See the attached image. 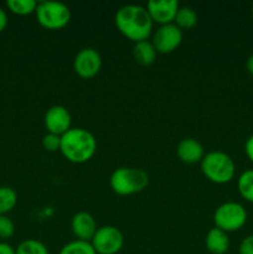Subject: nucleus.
<instances>
[{
	"label": "nucleus",
	"instance_id": "10",
	"mask_svg": "<svg viewBox=\"0 0 253 254\" xmlns=\"http://www.w3.org/2000/svg\"><path fill=\"white\" fill-rule=\"evenodd\" d=\"M71 114L63 106L51 107L45 114V127L49 133L62 136L71 129Z\"/></svg>",
	"mask_w": 253,
	"mask_h": 254
},
{
	"label": "nucleus",
	"instance_id": "6",
	"mask_svg": "<svg viewBox=\"0 0 253 254\" xmlns=\"http://www.w3.org/2000/svg\"><path fill=\"white\" fill-rule=\"evenodd\" d=\"M216 227L227 232H235L242 228L247 221V211L238 202H225L213 215Z\"/></svg>",
	"mask_w": 253,
	"mask_h": 254
},
{
	"label": "nucleus",
	"instance_id": "18",
	"mask_svg": "<svg viewBox=\"0 0 253 254\" xmlns=\"http://www.w3.org/2000/svg\"><path fill=\"white\" fill-rule=\"evenodd\" d=\"M17 195L14 189L9 186L0 188V215H6L16 206Z\"/></svg>",
	"mask_w": 253,
	"mask_h": 254
},
{
	"label": "nucleus",
	"instance_id": "8",
	"mask_svg": "<svg viewBox=\"0 0 253 254\" xmlns=\"http://www.w3.org/2000/svg\"><path fill=\"white\" fill-rule=\"evenodd\" d=\"M183 41V31L175 24L161 25L153 36L151 44L155 47L156 52L170 54L178 49Z\"/></svg>",
	"mask_w": 253,
	"mask_h": 254
},
{
	"label": "nucleus",
	"instance_id": "13",
	"mask_svg": "<svg viewBox=\"0 0 253 254\" xmlns=\"http://www.w3.org/2000/svg\"><path fill=\"white\" fill-rule=\"evenodd\" d=\"M179 159L186 164H196L201 163V160L205 156L203 146L198 140L193 138H185L179 143L176 149Z\"/></svg>",
	"mask_w": 253,
	"mask_h": 254
},
{
	"label": "nucleus",
	"instance_id": "27",
	"mask_svg": "<svg viewBox=\"0 0 253 254\" xmlns=\"http://www.w3.org/2000/svg\"><path fill=\"white\" fill-rule=\"evenodd\" d=\"M7 25V15L5 12V10H2L0 7V32H2L5 30Z\"/></svg>",
	"mask_w": 253,
	"mask_h": 254
},
{
	"label": "nucleus",
	"instance_id": "23",
	"mask_svg": "<svg viewBox=\"0 0 253 254\" xmlns=\"http://www.w3.org/2000/svg\"><path fill=\"white\" fill-rule=\"evenodd\" d=\"M42 146L47 151L60 150V146H61V136L56 135V134L47 133L42 138Z\"/></svg>",
	"mask_w": 253,
	"mask_h": 254
},
{
	"label": "nucleus",
	"instance_id": "24",
	"mask_svg": "<svg viewBox=\"0 0 253 254\" xmlns=\"http://www.w3.org/2000/svg\"><path fill=\"white\" fill-rule=\"evenodd\" d=\"M238 253L240 254H253V235L247 236L243 238L238 247Z\"/></svg>",
	"mask_w": 253,
	"mask_h": 254
},
{
	"label": "nucleus",
	"instance_id": "29",
	"mask_svg": "<svg viewBox=\"0 0 253 254\" xmlns=\"http://www.w3.org/2000/svg\"><path fill=\"white\" fill-rule=\"evenodd\" d=\"M252 17H253V6H252Z\"/></svg>",
	"mask_w": 253,
	"mask_h": 254
},
{
	"label": "nucleus",
	"instance_id": "16",
	"mask_svg": "<svg viewBox=\"0 0 253 254\" xmlns=\"http://www.w3.org/2000/svg\"><path fill=\"white\" fill-rule=\"evenodd\" d=\"M174 21H175V25L180 30L192 29L197 24V14H196V11L192 7H179L178 14H176V17Z\"/></svg>",
	"mask_w": 253,
	"mask_h": 254
},
{
	"label": "nucleus",
	"instance_id": "20",
	"mask_svg": "<svg viewBox=\"0 0 253 254\" xmlns=\"http://www.w3.org/2000/svg\"><path fill=\"white\" fill-rule=\"evenodd\" d=\"M60 254H97L91 242L76 240L67 243L60 251Z\"/></svg>",
	"mask_w": 253,
	"mask_h": 254
},
{
	"label": "nucleus",
	"instance_id": "19",
	"mask_svg": "<svg viewBox=\"0 0 253 254\" xmlns=\"http://www.w3.org/2000/svg\"><path fill=\"white\" fill-rule=\"evenodd\" d=\"M39 2L35 0H7L6 6L16 15H30L36 11Z\"/></svg>",
	"mask_w": 253,
	"mask_h": 254
},
{
	"label": "nucleus",
	"instance_id": "26",
	"mask_svg": "<svg viewBox=\"0 0 253 254\" xmlns=\"http://www.w3.org/2000/svg\"><path fill=\"white\" fill-rule=\"evenodd\" d=\"M0 254H16V251L9 243L0 242Z\"/></svg>",
	"mask_w": 253,
	"mask_h": 254
},
{
	"label": "nucleus",
	"instance_id": "7",
	"mask_svg": "<svg viewBox=\"0 0 253 254\" xmlns=\"http://www.w3.org/2000/svg\"><path fill=\"white\" fill-rule=\"evenodd\" d=\"M91 243L97 254H117L123 248L124 237L117 227L103 226L97 230Z\"/></svg>",
	"mask_w": 253,
	"mask_h": 254
},
{
	"label": "nucleus",
	"instance_id": "4",
	"mask_svg": "<svg viewBox=\"0 0 253 254\" xmlns=\"http://www.w3.org/2000/svg\"><path fill=\"white\" fill-rule=\"evenodd\" d=\"M111 188L117 195L129 196L138 193L146 189L149 176L143 169L119 168L111 175Z\"/></svg>",
	"mask_w": 253,
	"mask_h": 254
},
{
	"label": "nucleus",
	"instance_id": "25",
	"mask_svg": "<svg viewBox=\"0 0 253 254\" xmlns=\"http://www.w3.org/2000/svg\"><path fill=\"white\" fill-rule=\"evenodd\" d=\"M245 151L247 158L253 163V134L247 139V141H246Z\"/></svg>",
	"mask_w": 253,
	"mask_h": 254
},
{
	"label": "nucleus",
	"instance_id": "3",
	"mask_svg": "<svg viewBox=\"0 0 253 254\" xmlns=\"http://www.w3.org/2000/svg\"><path fill=\"white\" fill-rule=\"evenodd\" d=\"M201 171L215 184H227L235 178L233 159L223 151H210L201 160Z\"/></svg>",
	"mask_w": 253,
	"mask_h": 254
},
{
	"label": "nucleus",
	"instance_id": "11",
	"mask_svg": "<svg viewBox=\"0 0 253 254\" xmlns=\"http://www.w3.org/2000/svg\"><path fill=\"white\" fill-rule=\"evenodd\" d=\"M153 22L160 25L173 24L179 10L178 0H150L146 5Z\"/></svg>",
	"mask_w": 253,
	"mask_h": 254
},
{
	"label": "nucleus",
	"instance_id": "1",
	"mask_svg": "<svg viewBox=\"0 0 253 254\" xmlns=\"http://www.w3.org/2000/svg\"><path fill=\"white\" fill-rule=\"evenodd\" d=\"M114 20L119 31L134 42L148 40L153 30V20L141 5H124L117 11Z\"/></svg>",
	"mask_w": 253,
	"mask_h": 254
},
{
	"label": "nucleus",
	"instance_id": "15",
	"mask_svg": "<svg viewBox=\"0 0 253 254\" xmlns=\"http://www.w3.org/2000/svg\"><path fill=\"white\" fill-rule=\"evenodd\" d=\"M133 55L135 61L141 66H150L155 62L156 50L154 45L148 40L135 42L133 49Z\"/></svg>",
	"mask_w": 253,
	"mask_h": 254
},
{
	"label": "nucleus",
	"instance_id": "2",
	"mask_svg": "<svg viewBox=\"0 0 253 254\" xmlns=\"http://www.w3.org/2000/svg\"><path fill=\"white\" fill-rule=\"evenodd\" d=\"M60 150L71 163H86L96 153L97 140L93 134L87 129L71 128L61 136Z\"/></svg>",
	"mask_w": 253,
	"mask_h": 254
},
{
	"label": "nucleus",
	"instance_id": "17",
	"mask_svg": "<svg viewBox=\"0 0 253 254\" xmlns=\"http://www.w3.org/2000/svg\"><path fill=\"white\" fill-rule=\"evenodd\" d=\"M240 195L248 202L253 203V169L243 171L237 181Z\"/></svg>",
	"mask_w": 253,
	"mask_h": 254
},
{
	"label": "nucleus",
	"instance_id": "22",
	"mask_svg": "<svg viewBox=\"0 0 253 254\" xmlns=\"http://www.w3.org/2000/svg\"><path fill=\"white\" fill-rule=\"evenodd\" d=\"M14 232H15L14 222H12L7 216L0 215V238H2V240H7V238L12 237Z\"/></svg>",
	"mask_w": 253,
	"mask_h": 254
},
{
	"label": "nucleus",
	"instance_id": "21",
	"mask_svg": "<svg viewBox=\"0 0 253 254\" xmlns=\"http://www.w3.org/2000/svg\"><path fill=\"white\" fill-rule=\"evenodd\" d=\"M16 254H49V250L42 242L36 240H26L17 246Z\"/></svg>",
	"mask_w": 253,
	"mask_h": 254
},
{
	"label": "nucleus",
	"instance_id": "28",
	"mask_svg": "<svg viewBox=\"0 0 253 254\" xmlns=\"http://www.w3.org/2000/svg\"><path fill=\"white\" fill-rule=\"evenodd\" d=\"M246 68H247V71L253 76V55H251V56L248 57L247 62H246Z\"/></svg>",
	"mask_w": 253,
	"mask_h": 254
},
{
	"label": "nucleus",
	"instance_id": "9",
	"mask_svg": "<svg viewBox=\"0 0 253 254\" xmlns=\"http://www.w3.org/2000/svg\"><path fill=\"white\" fill-rule=\"evenodd\" d=\"M102 67V57L97 50L92 47L82 49L76 55L73 61L74 72L82 78H92L99 72Z\"/></svg>",
	"mask_w": 253,
	"mask_h": 254
},
{
	"label": "nucleus",
	"instance_id": "5",
	"mask_svg": "<svg viewBox=\"0 0 253 254\" xmlns=\"http://www.w3.org/2000/svg\"><path fill=\"white\" fill-rule=\"evenodd\" d=\"M37 21L49 30H59L66 26L71 20L68 6L60 1H41L36 7Z\"/></svg>",
	"mask_w": 253,
	"mask_h": 254
},
{
	"label": "nucleus",
	"instance_id": "12",
	"mask_svg": "<svg viewBox=\"0 0 253 254\" xmlns=\"http://www.w3.org/2000/svg\"><path fill=\"white\" fill-rule=\"evenodd\" d=\"M72 232L76 236L77 240L81 241H89L93 238L94 233L97 232V223L94 221L93 216L88 212H77L76 215L72 217Z\"/></svg>",
	"mask_w": 253,
	"mask_h": 254
},
{
	"label": "nucleus",
	"instance_id": "14",
	"mask_svg": "<svg viewBox=\"0 0 253 254\" xmlns=\"http://www.w3.org/2000/svg\"><path fill=\"white\" fill-rule=\"evenodd\" d=\"M205 243L208 252L212 254H225L230 248V238L227 233L217 227L208 231Z\"/></svg>",
	"mask_w": 253,
	"mask_h": 254
}]
</instances>
